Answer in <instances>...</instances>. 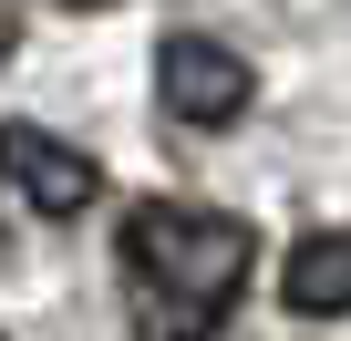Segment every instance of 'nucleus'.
I'll use <instances>...</instances> for the list:
<instances>
[{
  "mask_svg": "<svg viewBox=\"0 0 351 341\" xmlns=\"http://www.w3.org/2000/svg\"><path fill=\"white\" fill-rule=\"evenodd\" d=\"M0 176L32 197V217H83V207L104 197V165H93L83 145L42 134V124H0Z\"/></svg>",
  "mask_w": 351,
  "mask_h": 341,
  "instance_id": "3",
  "label": "nucleus"
},
{
  "mask_svg": "<svg viewBox=\"0 0 351 341\" xmlns=\"http://www.w3.org/2000/svg\"><path fill=\"white\" fill-rule=\"evenodd\" d=\"M155 93H165V114H176V124L228 134V124L258 104V73H248L228 42H207V32H165V52H155Z\"/></svg>",
  "mask_w": 351,
  "mask_h": 341,
  "instance_id": "2",
  "label": "nucleus"
},
{
  "mask_svg": "<svg viewBox=\"0 0 351 341\" xmlns=\"http://www.w3.org/2000/svg\"><path fill=\"white\" fill-rule=\"evenodd\" d=\"M279 300L300 320H341L351 310V228H310L289 259H279Z\"/></svg>",
  "mask_w": 351,
  "mask_h": 341,
  "instance_id": "4",
  "label": "nucleus"
},
{
  "mask_svg": "<svg viewBox=\"0 0 351 341\" xmlns=\"http://www.w3.org/2000/svg\"><path fill=\"white\" fill-rule=\"evenodd\" d=\"M0 341H11V331H0Z\"/></svg>",
  "mask_w": 351,
  "mask_h": 341,
  "instance_id": "7",
  "label": "nucleus"
},
{
  "mask_svg": "<svg viewBox=\"0 0 351 341\" xmlns=\"http://www.w3.org/2000/svg\"><path fill=\"white\" fill-rule=\"evenodd\" d=\"M11 52H21V11L0 0V62H11Z\"/></svg>",
  "mask_w": 351,
  "mask_h": 341,
  "instance_id": "5",
  "label": "nucleus"
},
{
  "mask_svg": "<svg viewBox=\"0 0 351 341\" xmlns=\"http://www.w3.org/2000/svg\"><path fill=\"white\" fill-rule=\"evenodd\" d=\"M258 238L217 207H176L145 197L124 217V300H134V341H207L228 320V300L248 290Z\"/></svg>",
  "mask_w": 351,
  "mask_h": 341,
  "instance_id": "1",
  "label": "nucleus"
},
{
  "mask_svg": "<svg viewBox=\"0 0 351 341\" xmlns=\"http://www.w3.org/2000/svg\"><path fill=\"white\" fill-rule=\"evenodd\" d=\"M73 11H114V0H73Z\"/></svg>",
  "mask_w": 351,
  "mask_h": 341,
  "instance_id": "6",
  "label": "nucleus"
}]
</instances>
